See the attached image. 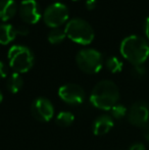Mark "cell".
<instances>
[{
    "mask_svg": "<svg viewBox=\"0 0 149 150\" xmlns=\"http://www.w3.org/2000/svg\"><path fill=\"white\" fill-rule=\"evenodd\" d=\"M105 65L107 69L112 74H117L121 71L123 69V62L119 60V58L115 57V56H110L105 61Z\"/></svg>",
    "mask_w": 149,
    "mask_h": 150,
    "instance_id": "obj_17",
    "label": "cell"
},
{
    "mask_svg": "<svg viewBox=\"0 0 149 150\" xmlns=\"http://www.w3.org/2000/svg\"><path fill=\"white\" fill-rule=\"evenodd\" d=\"M76 62L82 71L93 75L99 73L103 67V56L98 50L85 48L77 53Z\"/></svg>",
    "mask_w": 149,
    "mask_h": 150,
    "instance_id": "obj_5",
    "label": "cell"
},
{
    "mask_svg": "<svg viewBox=\"0 0 149 150\" xmlns=\"http://www.w3.org/2000/svg\"><path fill=\"white\" fill-rule=\"evenodd\" d=\"M74 1H78V0H74Z\"/></svg>",
    "mask_w": 149,
    "mask_h": 150,
    "instance_id": "obj_27",
    "label": "cell"
},
{
    "mask_svg": "<svg viewBox=\"0 0 149 150\" xmlns=\"http://www.w3.org/2000/svg\"><path fill=\"white\" fill-rule=\"evenodd\" d=\"M66 35L64 33V30H61L59 28L52 29L51 31L48 33L47 39L51 44H59L66 39Z\"/></svg>",
    "mask_w": 149,
    "mask_h": 150,
    "instance_id": "obj_15",
    "label": "cell"
},
{
    "mask_svg": "<svg viewBox=\"0 0 149 150\" xmlns=\"http://www.w3.org/2000/svg\"><path fill=\"white\" fill-rule=\"evenodd\" d=\"M142 129H143V137L145 138V140H147L149 142V125L145 126Z\"/></svg>",
    "mask_w": 149,
    "mask_h": 150,
    "instance_id": "obj_24",
    "label": "cell"
},
{
    "mask_svg": "<svg viewBox=\"0 0 149 150\" xmlns=\"http://www.w3.org/2000/svg\"><path fill=\"white\" fill-rule=\"evenodd\" d=\"M23 85H24V81H23V78L20 76V74L13 73L7 79L6 87H7V89L10 93L16 94V93H18V91L22 89Z\"/></svg>",
    "mask_w": 149,
    "mask_h": 150,
    "instance_id": "obj_14",
    "label": "cell"
},
{
    "mask_svg": "<svg viewBox=\"0 0 149 150\" xmlns=\"http://www.w3.org/2000/svg\"><path fill=\"white\" fill-rule=\"evenodd\" d=\"M112 111V115L113 119L121 120L123 117H125L128 115V109L125 105L123 104H115L114 106L110 109Z\"/></svg>",
    "mask_w": 149,
    "mask_h": 150,
    "instance_id": "obj_18",
    "label": "cell"
},
{
    "mask_svg": "<svg viewBox=\"0 0 149 150\" xmlns=\"http://www.w3.org/2000/svg\"><path fill=\"white\" fill-rule=\"evenodd\" d=\"M18 32L16 28L9 24H0V44L7 45L16 39Z\"/></svg>",
    "mask_w": 149,
    "mask_h": 150,
    "instance_id": "obj_13",
    "label": "cell"
},
{
    "mask_svg": "<svg viewBox=\"0 0 149 150\" xmlns=\"http://www.w3.org/2000/svg\"><path fill=\"white\" fill-rule=\"evenodd\" d=\"M58 96L68 104L78 105L85 100V91L78 84H66L58 89Z\"/></svg>",
    "mask_w": 149,
    "mask_h": 150,
    "instance_id": "obj_8",
    "label": "cell"
},
{
    "mask_svg": "<svg viewBox=\"0 0 149 150\" xmlns=\"http://www.w3.org/2000/svg\"><path fill=\"white\" fill-rule=\"evenodd\" d=\"M16 32H18V35H28L29 34V29L26 28V27H20V28H16Z\"/></svg>",
    "mask_w": 149,
    "mask_h": 150,
    "instance_id": "obj_23",
    "label": "cell"
},
{
    "mask_svg": "<svg viewBox=\"0 0 149 150\" xmlns=\"http://www.w3.org/2000/svg\"><path fill=\"white\" fill-rule=\"evenodd\" d=\"M75 117L70 111H61L56 117V124L60 127H68L74 122Z\"/></svg>",
    "mask_w": 149,
    "mask_h": 150,
    "instance_id": "obj_16",
    "label": "cell"
},
{
    "mask_svg": "<svg viewBox=\"0 0 149 150\" xmlns=\"http://www.w3.org/2000/svg\"><path fill=\"white\" fill-rule=\"evenodd\" d=\"M3 100V95H2V93H1V91H0V102Z\"/></svg>",
    "mask_w": 149,
    "mask_h": 150,
    "instance_id": "obj_26",
    "label": "cell"
},
{
    "mask_svg": "<svg viewBox=\"0 0 149 150\" xmlns=\"http://www.w3.org/2000/svg\"><path fill=\"white\" fill-rule=\"evenodd\" d=\"M113 128V119L109 115H100L93 124V133L96 136H103Z\"/></svg>",
    "mask_w": 149,
    "mask_h": 150,
    "instance_id": "obj_11",
    "label": "cell"
},
{
    "mask_svg": "<svg viewBox=\"0 0 149 150\" xmlns=\"http://www.w3.org/2000/svg\"><path fill=\"white\" fill-rule=\"evenodd\" d=\"M18 13L20 18L27 24L35 25L41 18V13L36 0H24L20 2Z\"/></svg>",
    "mask_w": 149,
    "mask_h": 150,
    "instance_id": "obj_10",
    "label": "cell"
},
{
    "mask_svg": "<svg viewBox=\"0 0 149 150\" xmlns=\"http://www.w3.org/2000/svg\"><path fill=\"white\" fill-rule=\"evenodd\" d=\"M96 4H97L96 0H87L86 1V7H87V9L92 10L96 7Z\"/></svg>",
    "mask_w": 149,
    "mask_h": 150,
    "instance_id": "obj_22",
    "label": "cell"
},
{
    "mask_svg": "<svg viewBox=\"0 0 149 150\" xmlns=\"http://www.w3.org/2000/svg\"><path fill=\"white\" fill-rule=\"evenodd\" d=\"M145 35L147 37V39L149 40V16L146 18V22H145Z\"/></svg>",
    "mask_w": 149,
    "mask_h": 150,
    "instance_id": "obj_25",
    "label": "cell"
},
{
    "mask_svg": "<svg viewBox=\"0 0 149 150\" xmlns=\"http://www.w3.org/2000/svg\"><path fill=\"white\" fill-rule=\"evenodd\" d=\"M18 5L14 0H0V21L7 22L16 16Z\"/></svg>",
    "mask_w": 149,
    "mask_h": 150,
    "instance_id": "obj_12",
    "label": "cell"
},
{
    "mask_svg": "<svg viewBox=\"0 0 149 150\" xmlns=\"http://www.w3.org/2000/svg\"><path fill=\"white\" fill-rule=\"evenodd\" d=\"M64 33L68 39L80 45H89L95 36L91 25L80 18L68 21L66 24Z\"/></svg>",
    "mask_w": 149,
    "mask_h": 150,
    "instance_id": "obj_3",
    "label": "cell"
},
{
    "mask_svg": "<svg viewBox=\"0 0 149 150\" xmlns=\"http://www.w3.org/2000/svg\"><path fill=\"white\" fill-rule=\"evenodd\" d=\"M119 51L123 57L133 65L143 64L149 57V44L144 38L131 35L121 41Z\"/></svg>",
    "mask_w": 149,
    "mask_h": 150,
    "instance_id": "obj_2",
    "label": "cell"
},
{
    "mask_svg": "<svg viewBox=\"0 0 149 150\" xmlns=\"http://www.w3.org/2000/svg\"><path fill=\"white\" fill-rule=\"evenodd\" d=\"M132 76L134 78H137V79H140V78H143L146 74V69L145 67H143V64H139V65H134L133 69H132Z\"/></svg>",
    "mask_w": 149,
    "mask_h": 150,
    "instance_id": "obj_19",
    "label": "cell"
},
{
    "mask_svg": "<svg viewBox=\"0 0 149 150\" xmlns=\"http://www.w3.org/2000/svg\"><path fill=\"white\" fill-rule=\"evenodd\" d=\"M119 98L117 86L110 80H103L97 83L90 94V102L96 108L110 110Z\"/></svg>",
    "mask_w": 149,
    "mask_h": 150,
    "instance_id": "obj_1",
    "label": "cell"
},
{
    "mask_svg": "<svg viewBox=\"0 0 149 150\" xmlns=\"http://www.w3.org/2000/svg\"><path fill=\"white\" fill-rule=\"evenodd\" d=\"M128 120L135 127L144 128L149 122V106L144 101L135 102L128 110Z\"/></svg>",
    "mask_w": 149,
    "mask_h": 150,
    "instance_id": "obj_7",
    "label": "cell"
},
{
    "mask_svg": "<svg viewBox=\"0 0 149 150\" xmlns=\"http://www.w3.org/2000/svg\"><path fill=\"white\" fill-rule=\"evenodd\" d=\"M129 150H145V146L142 143H134L130 146Z\"/></svg>",
    "mask_w": 149,
    "mask_h": 150,
    "instance_id": "obj_21",
    "label": "cell"
},
{
    "mask_svg": "<svg viewBox=\"0 0 149 150\" xmlns=\"http://www.w3.org/2000/svg\"><path fill=\"white\" fill-rule=\"evenodd\" d=\"M68 16L70 12L66 4L61 2H55L45 8L42 18L46 26L56 29L68 22Z\"/></svg>",
    "mask_w": 149,
    "mask_h": 150,
    "instance_id": "obj_6",
    "label": "cell"
},
{
    "mask_svg": "<svg viewBox=\"0 0 149 150\" xmlns=\"http://www.w3.org/2000/svg\"><path fill=\"white\" fill-rule=\"evenodd\" d=\"M33 117L39 122H49L54 115L53 104L49 99L45 97H39L35 99L31 106Z\"/></svg>",
    "mask_w": 149,
    "mask_h": 150,
    "instance_id": "obj_9",
    "label": "cell"
},
{
    "mask_svg": "<svg viewBox=\"0 0 149 150\" xmlns=\"http://www.w3.org/2000/svg\"><path fill=\"white\" fill-rule=\"evenodd\" d=\"M7 74H8V69L6 64L3 62V61L0 60V78L1 79H4V78L7 77Z\"/></svg>",
    "mask_w": 149,
    "mask_h": 150,
    "instance_id": "obj_20",
    "label": "cell"
},
{
    "mask_svg": "<svg viewBox=\"0 0 149 150\" xmlns=\"http://www.w3.org/2000/svg\"><path fill=\"white\" fill-rule=\"evenodd\" d=\"M9 65L14 73H28L34 65V54L29 47L24 45H13L7 53Z\"/></svg>",
    "mask_w": 149,
    "mask_h": 150,
    "instance_id": "obj_4",
    "label": "cell"
}]
</instances>
